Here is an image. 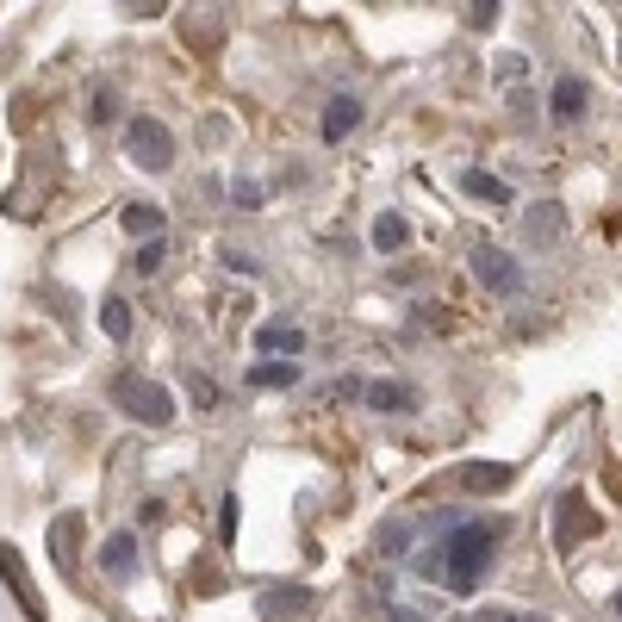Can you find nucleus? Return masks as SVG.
I'll use <instances>...</instances> for the list:
<instances>
[{
	"instance_id": "7ed1b4c3",
	"label": "nucleus",
	"mask_w": 622,
	"mask_h": 622,
	"mask_svg": "<svg viewBox=\"0 0 622 622\" xmlns=\"http://www.w3.org/2000/svg\"><path fill=\"white\" fill-rule=\"evenodd\" d=\"M124 150H131V162L150 174H162L174 162V131L162 119H131V131H124Z\"/></svg>"
},
{
	"instance_id": "aec40b11",
	"label": "nucleus",
	"mask_w": 622,
	"mask_h": 622,
	"mask_svg": "<svg viewBox=\"0 0 622 622\" xmlns=\"http://www.w3.org/2000/svg\"><path fill=\"white\" fill-rule=\"evenodd\" d=\"M156 268H162V243H143L138 249V274H156Z\"/></svg>"
},
{
	"instance_id": "f03ea898",
	"label": "nucleus",
	"mask_w": 622,
	"mask_h": 622,
	"mask_svg": "<svg viewBox=\"0 0 622 622\" xmlns=\"http://www.w3.org/2000/svg\"><path fill=\"white\" fill-rule=\"evenodd\" d=\"M112 399H119V411L124 418H138V423H169L174 418V399L162 387H156V380H138V373H119V380H112Z\"/></svg>"
},
{
	"instance_id": "9d476101",
	"label": "nucleus",
	"mask_w": 622,
	"mask_h": 622,
	"mask_svg": "<svg viewBox=\"0 0 622 622\" xmlns=\"http://www.w3.org/2000/svg\"><path fill=\"white\" fill-rule=\"evenodd\" d=\"M131 554H138V535H112V542L100 548V566H107V573H124Z\"/></svg>"
},
{
	"instance_id": "423d86ee",
	"label": "nucleus",
	"mask_w": 622,
	"mask_h": 622,
	"mask_svg": "<svg viewBox=\"0 0 622 622\" xmlns=\"http://www.w3.org/2000/svg\"><path fill=\"white\" fill-rule=\"evenodd\" d=\"M355 124H361V107H355V100H349V93H342V100H330V107H324V138H330V143H342V138H349V131H355Z\"/></svg>"
},
{
	"instance_id": "0eeeda50",
	"label": "nucleus",
	"mask_w": 622,
	"mask_h": 622,
	"mask_svg": "<svg viewBox=\"0 0 622 622\" xmlns=\"http://www.w3.org/2000/svg\"><path fill=\"white\" fill-rule=\"evenodd\" d=\"M0 579L19 591V604H26V616H38V598H31V585H26V573H19V560H13V548L0 542Z\"/></svg>"
},
{
	"instance_id": "a211bd4d",
	"label": "nucleus",
	"mask_w": 622,
	"mask_h": 622,
	"mask_svg": "<svg viewBox=\"0 0 622 622\" xmlns=\"http://www.w3.org/2000/svg\"><path fill=\"white\" fill-rule=\"evenodd\" d=\"M466 193H485V200H504V187L492 174H466Z\"/></svg>"
},
{
	"instance_id": "6ab92c4d",
	"label": "nucleus",
	"mask_w": 622,
	"mask_h": 622,
	"mask_svg": "<svg viewBox=\"0 0 622 622\" xmlns=\"http://www.w3.org/2000/svg\"><path fill=\"white\" fill-rule=\"evenodd\" d=\"M50 542H57V554L69 560V548H76V516H62V523H57V535H50Z\"/></svg>"
},
{
	"instance_id": "dca6fc26",
	"label": "nucleus",
	"mask_w": 622,
	"mask_h": 622,
	"mask_svg": "<svg viewBox=\"0 0 622 622\" xmlns=\"http://www.w3.org/2000/svg\"><path fill=\"white\" fill-rule=\"evenodd\" d=\"M504 480H511V466H466V485H480V492H492Z\"/></svg>"
},
{
	"instance_id": "f8f14e48",
	"label": "nucleus",
	"mask_w": 622,
	"mask_h": 622,
	"mask_svg": "<svg viewBox=\"0 0 622 622\" xmlns=\"http://www.w3.org/2000/svg\"><path fill=\"white\" fill-rule=\"evenodd\" d=\"M255 342H262V349H287V355H299V349H305V337H299V330H287V324H262V330H255Z\"/></svg>"
},
{
	"instance_id": "4468645a",
	"label": "nucleus",
	"mask_w": 622,
	"mask_h": 622,
	"mask_svg": "<svg viewBox=\"0 0 622 622\" xmlns=\"http://www.w3.org/2000/svg\"><path fill=\"white\" fill-rule=\"evenodd\" d=\"M249 380H255V387H293L299 368H293V361H262V368L249 373Z\"/></svg>"
},
{
	"instance_id": "39448f33",
	"label": "nucleus",
	"mask_w": 622,
	"mask_h": 622,
	"mask_svg": "<svg viewBox=\"0 0 622 622\" xmlns=\"http://www.w3.org/2000/svg\"><path fill=\"white\" fill-rule=\"evenodd\" d=\"M361 399H368L373 411H411V404H418V392L399 387V380H373V387L361 392Z\"/></svg>"
},
{
	"instance_id": "6e6552de",
	"label": "nucleus",
	"mask_w": 622,
	"mask_h": 622,
	"mask_svg": "<svg viewBox=\"0 0 622 622\" xmlns=\"http://www.w3.org/2000/svg\"><path fill=\"white\" fill-rule=\"evenodd\" d=\"M124 231L143 237V243H156V231H162V212H156V205H124Z\"/></svg>"
},
{
	"instance_id": "5701e85b",
	"label": "nucleus",
	"mask_w": 622,
	"mask_h": 622,
	"mask_svg": "<svg viewBox=\"0 0 622 622\" xmlns=\"http://www.w3.org/2000/svg\"><path fill=\"white\" fill-rule=\"evenodd\" d=\"M392 622H418V616H392Z\"/></svg>"
},
{
	"instance_id": "4be33fe9",
	"label": "nucleus",
	"mask_w": 622,
	"mask_h": 622,
	"mask_svg": "<svg viewBox=\"0 0 622 622\" xmlns=\"http://www.w3.org/2000/svg\"><path fill=\"white\" fill-rule=\"evenodd\" d=\"M473 622H523V616H516V610H480Z\"/></svg>"
},
{
	"instance_id": "f3484780",
	"label": "nucleus",
	"mask_w": 622,
	"mask_h": 622,
	"mask_svg": "<svg viewBox=\"0 0 622 622\" xmlns=\"http://www.w3.org/2000/svg\"><path fill=\"white\" fill-rule=\"evenodd\" d=\"M529 237H542V243H554V237H560V212H554V205H542V218H529Z\"/></svg>"
},
{
	"instance_id": "b1692460",
	"label": "nucleus",
	"mask_w": 622,
	"mask_h": 622,
	"mask_svg": "<svg viewBox=\"0 0 622 622\" xmlns=\"http://www.w3.org/2000/svg\"><path fill=\"white\" fill-rule=\"evenodd\" d=\"M616 610H622V598H616Z\"/></svg>"
},
{
	"instance_id": "1a4fd4ad",
	"label": "nucleus",
	"mask_w": 622,
	"mask_h": 622,
	"mask_svg": "<svg viewBox=\"0 0 622 622\" xmlns=\"http://www.w3.org/2000/svg\"><path fill=\"white\" fill-rule=\"evenodd\" d=\"M100 330H107L112 342H124L131 337V305H124V299H107V305H100Z\"/></svg>"
},
{
	"instance_id": "ddd939ff",
	"label": "nucleus",
	"mask_w": 622,
	"mask_h": 622,
	"mask_svg": "<svg viewBox=\"0 0 622 622\" xmlns=\"http://www.w3.org/2000/svg\"><path fill=\"white\" fill-rule=\"evenodd\" d=\"M579 107H585V88H579L573 76L554 88V119H579Z\"/></svg>"
},
{
	"instance_id": "f257e3e1",
	"label": "nucleus",
	"mask_w": 622,
	"mask_h": 622,
	"mask_svg": "<svg viewBox=\"0 0 622 622\" xmlns=\"http://www.w3.org/2000/svg\"><path fill=\"white\" fill-rule=\"evenodd\" d=\"M442 560H449V585L473 591V585H480V573H485V560H492V529H485V523H461L449 542H442Z\"/></svg>"
},
{
	"instance_id": "412c9836",
	"label": "nucleus",
	"mask_w": 622,
	"mask_h": 622,
	"mask_svg": "<svg viewBox=\"0 0 622 622\" xmlns=\"http://www.w3.org/2000/svg\"><path fill=\"white\" fill-rule=\"evenodd\" d=\"M93 119H112V88H93Z\"/></svg>"
},
{
	"instance_id": "2eb2a0df",
	"label": "nucleus",
	"mask_w": 622,
	"mask_h": 622,
	"mask_svg": "<svg viewBox=\"0 0 622 622\" xmlns=\"http://www.w3.org/2000/svg\"><path fill=\"white\" fill-rule=\"evenodd\" d=\"M560 511H566V516H560V548H573V535H579V529H591V516H585V504H579V498H566Z\"/></svg>"
},
{
	"instance_id": "20e7f679",
	"label": "nucleus",
	"mask_w": 622,
	"mask_h": 622,
	"mask_svg": "<svg viewBox=\"0 0 622 622\" xmlns=\"http://www.w3.org/2000/svg\"><path fill=\"white\" fill-rule=\"evenodd\" d=\"M473 274H480L485 287H498V293H516V268L504 249H473Z\"/></svg>"
},
{
	"instance_id": "9b49d317",
	"label": "nucleus",
	"mask_w": 622,
	"mask_h": 622,
	"mask_svg": "<svg viewBox=\"0 0 622 622\" xmlns=\"http://www.w3.org/2000/svg\"><path fill=\"white\" fill-rule=\"evenodd\" d=\"M404 237H411V224H404L399 212H380V224H373V243H380V249H404Z\"/></svg>"
}]
</instances>
